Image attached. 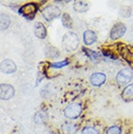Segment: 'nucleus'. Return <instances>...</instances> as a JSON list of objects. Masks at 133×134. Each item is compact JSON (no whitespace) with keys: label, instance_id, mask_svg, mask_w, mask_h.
Listing matches in <instances>:
<instances>
[{"label":"nucleus","instance_id":"f257e3e1","mask_svg":"<svg viewBox=\"0 0 133 134\" xmlns=\"http://www.w3.org/2000/svg\"><path fill=\"white\" fill-rule=\"evenodd\" d=\"M79 37L74 32H67L62 38V45L66 51H75L79 46Z\"/></svg>","mask_w":133,"mask_h":134},{"label":"nucleus","instance_id":"f03ea898","mask_svg":"<svg viewBox=\"0 0 133 134\" xmlns=\"http://www.w3.org/2000/svg\"><path fill=\"white\" fill-rule=\"evenodd\" d=\"M60 9L56 5H50V6L46 7L43 11H42V15H43L44 19L48 21L53 20V19L59 17L60 16Z\"/></svg>","mask_w":133,"mask_h":134},{"label":"nucleus","instance_id":"7ed1b4c3","mask_svg":"<svg viewBox=\"0 0 133 134\" xmlns=\"http://www.w3.org/2000/svg\"><path fill=\"white\" fill-rule=\"evenodd\" d=\"M81 112H82V106L81 104L79 103H73L68 105L65 110H64V115L65 117L68 118V119H71V120H74V119H77L81 115Z\"/></svg>","mask_w":133,"mask_h":134},{"label":"nucleus","instance_id":"20e7f679","mask_svg":"<svg viewBox=\"0 0 133 134\" xmlns=\"http://www.w3.org/2000/svg\"><path fill=\"white\" fill-rule=\"evenodd\" d=\"M38 10V6L36 3H27L23 5L20 9V13L23 15L24 18L28 20H32Z\"/></svg>","mask_w":133,"mask_h":134},{"label":"nucleus","instance_id":"39448f33","mask_svg":"<svg viewBox=\"0 0 133 134\" xmlns=\"http://www.w3.org/2000/svg\"><path fill=\"white\" fill-rule=\"evenodd\" d=\"M132 79V71L129 68H123L118 73L116 77L117 82L120 85H126Z\"/></svg>","mask_w":133,"mask_h":134},{"label":"nucleus","instance_id":"423d86ee","mask_svg":"<svg viewBox=\"0 0 133 134\" xmlns=\"http://www.w3.org/2000/svg\"><path fill=\"white\" fill-rule=\"evenodd\" d=\"M15 94V88L13 86L8 84L0 85V99L2 100H9Z\"/></svg>","mask_w":133,"mask_h":134},{"label":"nucleus","instance_id":"0eeeda50","mask_svg":"<svg viewBox=\"0 0 133 134\" xmlns=\"http://www.w3.org/2000/svg\"><path fill=\"white\" fill-rule=\"evenodd\" d=\"M125 31H126V26L124 24H121V23L116 24L113 26V28L111 29V32H110L111 39H113V40L119 39L121 36H123V34L125 33Z\"/></svg>","mask_w":133,"mask_h":134},{"label":"nucleus","instance_id":"6e6552de","mask_svg":"<svg viewBox=\"0 0 133 134\" xmlns=\"http://www.w3.org/2000/svg\"><path fill=\"white\" fill-rule=\"evenodd\" d=\"M0 70L5 74H12L17 71V65L11 59H5L0 64Z\"/></svg>","mask_w":133,"mask_h":134},{"label":"nucleus","instance_id":"1a4fd4ad","mask_svg":"<svg viewBox=\"0 0 133 134\" xmlns=\"http://www.w3.org/2000/svg\"><path fill=\"white\" fill-rule=\"evenodd\" d=\"M105 81H106V75L104 73H101V72L93 73L90 76V83L94 87H99L105 83Z\"/></svg>","mask_w":133,"mask_h":134},{"label":"nucleus","instance_id":"9d476101","mask_svg":"<svg viewBox=\"0 0 133 134\" xmlns=\"http://www.w3.org/2000/svg\"><path fill=\"white\" fill-rule=\"evenodd\" d=\"M34 32L36 34V36L40 39H44L47 36V29L45 25L42 23L38 21L35 24V27H34Z\"/></svg>","mask_w":133,"mask_h":134},{"label":"nucleus","instance_id":"9b49d317","mask_svg":"<svg viewBox=\"0 0 133 134\" xmlns=\"http://www.w3.org/2000/svg\"><path fill=\"white\" fill-rule=\"evenodd\" d=\"M97 37H96V33L92 30H87L85 31L84 33V42L86 45L90 46V45H92L95 41H96Z\"/></svg>","mask_w":133,"mask_h":134},{"label":"nucleus","instance_id":"f8f14e48","mask_svg":"<svg viewBox=\"0 0 133 134\" xmlns=\"http://www.w3.org/2000/svg\"><path fill=\"white\" fill-rule=\"evenodd\" d=\"M11 24L10 17L6 14H1L0 15V31L6 30Z\"/></svg>","mask_w":133,"mask_h":134},{"label":"nucleus","instance_id":"ddd939ff","mask_svg":"<svg viewBox=\"0 0 133 134\" xmlns=\"http://www.w3.org/2000/svg\"><path fill=\"white\" fill-rule=\"evenodd\" d=\"M61 130L63 134H75L77 131V126L71 122H65L61 125Z\"/></svg>","mask_w":133,"mask_h":134},{"label":"nucleus","instance_id":"4468645a","mask_svg":"<svg viewBox=\"0 0 133 134\" xmlns=\"http://www.w3.org/2000/svg\"><path fill=\"white\" fill-rule=\"evenodd\" d=\"M73 8L77 13H85L88 9V5L85 1H75Z\"/></svg>","mask_w":133,"mask_h":134},{"label":"nucleus","instance_id":"2eb2a0df","mask_svg":"<svg viewBox=\"0 0 133 134\" xmlns=\"http://www.w3.org/2000/svg\"><path fill=\"white\" fill-rule=\"evenodd\" d=\"M123 98L124 100L129 101L133 99V84L127 86L123 91Z\"/></svg>","mask_w":133,"mask_h":134},{"label":"nucleus","instance_id":"dca6fc26","mask_svg":"<svg viewBox=\"0 0 133 134\" xmlns=\"http://www.w3.org/2000/svg\"><path fill=\"white\" fill-rule=\"evenodd\" d=\"M62 24L67 28H71L73 26V20H72V18L70 17L69 14H63V16H62Z\"/></svg>","mask_w":133,"mask_h":134},{"label":"nucleus","instance_id":"f3484780","mask_svg":"<svg viewBox=\"0 0 133 134\" xmlns=\"http://www.w3.org/2000/svg\"><path fill=\"white\" fill-rule=\"evenodd\" d=\"M34 119H35V121H36L37 124H43V122H45L47 121L48 116L44 112H38V113H36Z\"/></svg>","mask_w":133,"mask_h":134},{"label":"nucleus","instance_id":"a211bd4d","mask_svg":"<svg viewBox=\"0 0 133 134\" xmlns=\"http://www.w3.org/2000/svg\"><path fill=\"white\" fill-rule=\"evenodd\" d=\"M84 51H85V53L88 55V57H90L92 61L98 60V58H99V54H97L96 52H93V51L88 50V49H84Z\"/></svg>","mask_w":133,"mask_h":134},{"label":"nucleus","instance_id":"6ab92c4d","mask_svg":"<svg viewBox=\"0 0 133 134\" xmlns=\"http://www.w3.org/2000/svg\"><path fill=\"white\" fill-rule=\"evenodd\" d=\"M51 49H52V50H48V49H47L48 51H47V53H46V54L50 57V58H54V57H57L59 55V53H58V51H57V48L51 47Z\"/></svg>","mask_w":133,"mask_h":134},{"label":"nucleus","instance_id":"aec40b11","mask_svg":"<svg viewBox=\"0 0 133 134\" xmlns=\"http://www.w3.org/2000/svg\"><path fill=\"white\" fill-rule=\"evenodd\" d=\"M106 134H121V129H120V127L118 126V125L111 126L110 128L107 129Z\"/></svg>","mask_w":133,"mask_h":134},{"label":"nucleus","instance_id":"412c9836","mask_svg":"<svg viewBox=\"0 0 133 134\" xmlns=\"http://www.w3.org/2000/svg\"><path fill=\"white\" fill-rule=\"evenodd\" d=\"M68 59H64L62 61H59V62H54V63L51 64V66L53 67V68H62V67L66 66L68 65Z\"/></svg>","mask_w":133,"mask_h":134},{"label":"nucleus","instance_id":"4be33fe9","mask_svg":"<svg viewBox=\"0 0 133 134\" xmlns=\"http://www.w3.org/2000/svg\"><path fill=\"white\" fill-rule=\"evenodd\" d=\"M82 134H98V132L94 127L87 126V127H85L82 130Z\"/></svg>","mask_w":133,"mask_h":134}]
</instances>
